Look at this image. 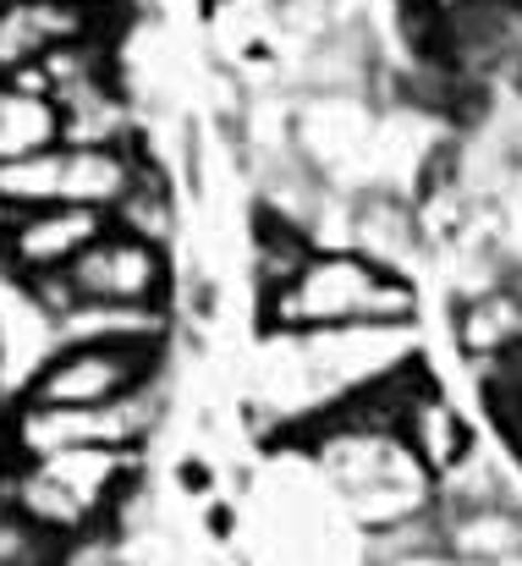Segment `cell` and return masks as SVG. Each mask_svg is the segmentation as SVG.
I'll list each match as a JSON object with an SVG mask.
<instances>
[{"label": "cell", "mask_w": 522, "mask_h": 566, "mask_svg": "<svg viewBox=\"0 0 522 566\" xmlns=\"http://www.w3.org/2000/svg\"><path fill=\"white\" fill-rule=\"evenodd\" d=\"M0 423H6V396H0Z\"/></svg>", "instance_id": "cell-17"}, {"label": "cell", "mask_w": 522, "mask_h": 566, "mask_svg": "<svg viewBox=\"0 0 522 566\" xmlns=\"http://www.w3.org/2000/svg\"><path fill=\"white\" fill-rule=\"evenodd\" d=\"M440 551L457 566H522V501L495 506H440Z\"/></svg>", "instance_id": "cell-9"}, {"label": "cell", "mask_w": 522, "mask_h": 566, "mask_svg": "<svg viewBox=\"0 0 522 566\" xmlns=\"http://www.w3.org/2000/svg\"><path fill=\"white\" fill-rule=\"evenodd\" d=\"M347 248L374 259L390 275H413L429 259V237L418 220V203L407 192H352L347 209ZM418 281V275H413Z\"/></svg>", "instance_id": "cell-6"}, {"label": "cell", "mask_w": 522, "mask_h": 566, "mask_svg": "<svg viewBox=\"0 0 522 566\" xmlns=\"http://www.w3.org/2000/svg\"><path fill=\"white\" fill-rule=\"evenodd\" d=\"M368 566H457L446 551H418V556H385V562H368Z\"/></svg>", "instance_id": "cell-14"}, {"label": "cell", "mask_w": 522, "mask_h": 566, "mask_svg": "<svg viewBox=\"0 0 522 566\" xmlns=\"http://www.w3.org/2000/svg\"><path fill=\"white\" fill-rule=\"evenodd\" d=\"M105 231H111V214L83 209V203L28 209V214H17V220L0 231V275H11V281L66 275Z\"/></svg>", "instance_id": "cell-5"}, {"label": "cell", "mask_w": 522, "mask_h": 566, "mask_svg": "<svg viewBox=\"0 0 522 566\" xmlns=\"http://www.w3.org/2000/svg\"><path fill=\"white\" fill-rule=\"evenodd\" d=\"M111 226H116V231H133V237H144V242L171 248V253H176V237H181V192H176L171 166H166L160 155L144 166L138 188L116 203Z\"/></svg>", "instance_id": "cell-10"}, {"label": "cell", "mask_w": 522, "mask_h": 566, "mask_svg": "<svg viewBox=\"0 0 522 566\" xmlns=\"http://www.w3.org/2000/svg\"><path fill=\"white\" fill-rule=\"evenodd\" d=\"M259 336H320V331H418L424 292L413 275H390L357 248H320L303 275L270 297H253Z\"/></svg>", "instance_id": "cell-1"}, {"label": "cell", "mask_w": 522, "mask_h": 566, "mask_svg": "<svg viewBox=\"0 0 522 566\" xmlns=\"http://www.w3.org/2000/svg\"><path fill=\"white\" fill-rule=\"evenodd\" d=\"M61 144H66L61 105L0 77V166H6V160H22V155L61 149Z\"/></svg>", "instance_id": "cell-11"}, {"label": "cell", "mask_w": 522, "mask_h": 566, "mask_svg": "<svg viewBox=\"0 0 522 566\" xmlns=\"http://www.w3.org/2000/svg\"><path fill=\"white\" fill-rule=\"evenodd\" d=\"M61 182H66V149H44V155H22L0 166V203L11 214L61 203Z\"/></svg>", "instance_id": "cell-12"}, {"label": "cell", "mask_w": 522, "mask_h": 566, "mask_svg": "<svg viewBox=\"0 0 522 566\" xmlns=\"http://www.w3.org/2000/svg\"><path fill=\"white\" fill-rule=\"evenodd\" d=\"M401 440H407V451L424 462V473L440 484V479H451L484 440H479V429H473V418H468V407L440 385V375H429L418 385V396L407 401V418H401Z\"/></svg>", "instance_id": "cell-7"}, {"label": "cell", "mask_w": 522, "mask_h": 566, "mask_svg": "<svg viewBox=\"0 0 522 566\" xmlns=\"http://www.w3.org/2000/svg\"><path fill=\"white\" fill-rule=\"evenodd\" d=\"M418 6H424L429 17H440V22H446V17H457V11H468L473 0H418Z\"/></svg>", "instance_id": "cell-15"}, {"label": "cell", "mask_w": 522, "mask_h": 566, "mask_svg": "<svg viewBox=\"0 0 522 566\" xmlns=\"http://www.w3.org/2000/svg\"><path fill=\"white\" fill-rule=\"evenodd\" d=\"M451 347L468 369L522 353V292L495 281L468 297H451Z\"/></svg>", "instance_id": "cell-8"}, {"label": "cell", "mask_w": 522, "mask_h": 566, "mask_svg": "<svg viewBox=\"0 0 522 566\" xmlns=\"http://www.w3.org/2000/svg\"><path fill=\"white\" fill-rule=\"evenodd\" d=\"M66 281L77 303H127V308H176L181 292L171 248H155L116 226L66 270Z\"/></svg>", "instance_id": "cell-4"}, {"label": "cell", "mask_w": 522, "mask_h": 566, "mask_svg": "<svg viewBox=\"0 0 522 566\" xmlns=\"http://www.w3.org/2000/svg\"><path fill=\"white\" fill-rule=\"evenodd\" d=\"M176 347H61L17 407H111L171 379Z\"/></svg>", "instance_id": "cell-3"}, {"label": "cell", "mask_w": 522, "mask_h": 566, "mask_svg": "<svg viewBox=\"0 0 522 566\" xmlns=\"http://www.w3.org/2000/svg\"><path fill=\"white\" fill-rule=\"evenodd\" d=\"M166 390L171 379L144 385L111 407H6L0 451L17 462H44L61 451H149L171 407Z\"/></svg>", "instance_id": "cell-2"}, {"label": "cell", "mask_w": 522, "mask_h": 566, "mask_svg": "<svg viewBox=\"0 0 522 566\" xmlns=\"http://www.w3.org/2000/svg\"><path fill=\"white\" fill-rule=\"evenodd\" d=\"M0 566H72V545L0 501Z\"/></svg>", "instance_id": "cell-13"}, {"label": "cell", "mask_w": 522, "mask_h": 566, "mask_svg": "<svg viewBox=\"0 0 522 566\" xmlns=\"http://www.w3.org/2000/svg\"><path fill=\"white\" fill-rule=\"evenodd\" d=\"M390 6H418V0H390Z\"/></svg>", "instance_id": "cell-16"}]
</instances>
